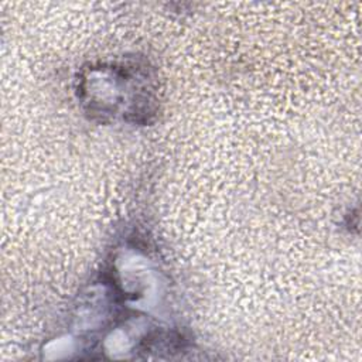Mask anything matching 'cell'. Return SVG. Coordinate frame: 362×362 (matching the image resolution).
I'll return each mask as SVG.
<instances>
[{"label": "cell", "instance_id": "1", "mask_svg": "<svg viewBox=\"0 0 362 362\" xmlns=\"http://www.w3.org/2000/svg\"><path fill=\"white\" fill-rule=\"evenodd\" d=\"M88 79L103 85L102 96L96 102L88 105L89 112L98 116H123L134 122L146 119L150 112L148 75L139 65H109L92 68ZM96 89L98 88H89Z\"/></svg>", "mask_w": 362, "mask_h": 362}]
</instances>
